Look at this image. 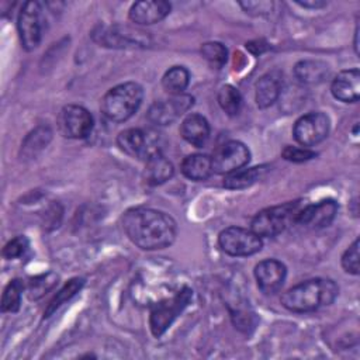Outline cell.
<instances>
[{"instance_id":"52a82bcc","label":"cell","mask_w":360,"mask_h":360,"mask_svg":"<svg viewBox=\"0 0 360 360\" xmlns=\"http://www.w3.org/2000/svg\"><path fill=\"white\" fill-rule=\"evenodd\" d=\"M218 245L221 250L225 252L226 255L243 257L260 252L263 242L262 238L256 235L252 229L229 226L221 231V233L218 235Z\"/></svg>"},{"instance_id":"7c38bea8","label":"cell","mask_w":360,"mask_h":360,"mask_svg":"<svg viewBox=\"0 0 360 360\" xmlns=\"http://www.w3.org/2000/svg\"><path fill=\"white\" fill-rule=\"evenodd\" d=\"M194 103L190 94H176L165 100L155 101L148 110V120L155 125H169L187 112Z\"/></svg>"},{"instance_id":"ffe728a7","label":"cell","mask_w":360,"mask_h":360,"mask_svg":"<svg viewBox=\"0 0 360 360\" xmlns=\"http://www.w3.org/2000/svg\"><path fill=\"white\" fill-rule=\"evenodd\" d=\"M145 163L146 165L143 170V177H145V181L150 186H159L167 181L169 179H172L174 173V167L172 162L162 153L153 155Z\"/></svg>"},{"instance_id":"ac0fdd59","label":"cell","mask_w":360,"mask_h":360,"mask_svg":"<svg viewBox=\"0 0 360 360\" xmlns=\"http://www.w3.org/2000/svg\"><path fill=\"white\" fill-rule=\"evenodd\" d=\"M180 135L186 142L195 148H201L210 138V124L201 114H188L180 125Z\"/></svg>"},{"instance_id":"8992f818","label":"cell","mask_w":360,"mask_h":360,"mask_svg":"<svg viewBox=\"0 0 360 360\" xmlns=\"http://www.w3.org/2000/svg\"><path fill=\"white\" fill-rule=\"evenodd\" d=\"M117 143L122 152L143 162L162 153L160 135L153 129L128 128L118 134Z\"/></svg>"},{"instance_id":"e575fe53","label":"cell","mask_w":360,"mask_h":360,"mask_svg":"<svg viewBox=\"0 0 360 360\" xmlns=\"http://www.w3.org/2000/svg\"><path fill=\"white\" fill-rule=\"evenodd\" d=\"M295 3L307 8H321L326 6V1L323 0H295Z\"/></svg>"},{"instance_id":"cb8c5ba5","label":"cell","mask_w":360,"mask_h":360,"mask_svg":"<svg viewBox=\"0 0 360 360\" xmlns=\"http://www.w3.org/2000/svg\"><path fill=\"white\" fill-rule=\"evenodd\" d=\"M190 82V73L184 66H172L162 77L163 89L170 94H183Z\"/></svg>"},{"instance_id":"484cf974","label":"cell","mask_w":360,"mask_h":360,"mask_svg":"<svg viewBox=\"0 0 360 360\" xmlns=\"http://www.w3.org/2000/svg\"><path fill=\"white\" fill-rule=\"evenodd\" d=\"M22 290H24V283L20 278H14L6 285L1 297L3 312H17L20 309Z\"/></svg>"},{"instance_id":"5bb4252c","label":"cell","mask_w":360,"mask_h":360,"mask_svg":"<svg viewBox=\"0 0 360 360\" xmlns=\"http://www.w3.org/2000/svg\"><path fill=\"white\" fill-rule=\"evenodd\" d=\"M338 202L332 198L322 200L316 204H308L300 208L295 224L309 228H323L328 226L338 212Z\"/></svg>"},{"instance_id":"603a6c76","label":"cell","mask_w":360,"mask_h":360,"mask_svg":"<svg viewBox=\"0 0 360 360\" xmlns=\"http://www.w3.org/2000/svg\"><path fill=\"white\" fill-rule=\"evenodd\" d=\"M264 172V166H256V167H250V169H239L236 172H232L229 174H226V177L224 179V187L229 188V190H242L246 187H250L252 184H255L263 174Z\"/></svg>"},{"instance_id":"1f68e13d","label":"cell","mask_w":360,"mask_h":360,"mask_svg":"<svg viewBox=\"0 0 360 360\" xmlns=\"http://www.w3.org/2000/svg\"><path fill=\"white\" fill-rule=\"evenodd\" d=\"M28 249V239L24 235H18L8 240L3 248V256L6 259H17L25 253Z\"/></svg>"},{"instance_id":"836d02e7","label":"cell","mask_w":360,"mask_h":360,"mask_svg":"<svg viewBox=\"0 0 360 360\" xmlns=\"http://www.w3.org/2000/svg\"><path fill=\"white\" fill-rule=\"evenodd\" d=\"M240 7L246 11V13H253L256 11L255 14H263V13H269L271 11V7H273V3L271 1H242L239 3Z\"/></svg>"},{"instance_id":"7a4b0ae2","label":"cell","mask_w":360,"mask_h":360,"mask_svg":"<svg viewBox=\"0 0 360 360\" xmlns=\"http://www.w3.org/2000/svg\"><path fill=\"white\" fill-rule=\"evenodd\" d=\"M339 288L329 278H311L288 288L281 295V304L291 312L304 314L330 305L338 297Z\"/></svg>"},{"instance_id":"d6a6232c","label":"cell","mask_w":360,"mask_h":360,"mask_svg":"<svg viewBox=\"0 0 360 360\" xmlns=\"http://www.w3.org/2000/svg\"><path fill=\"white\" fill-rule=\"evenodd\" d=\"M283 158L290 162H305L316 156L314 150H309L308 148H300V146H285L281 152Z\"/></svg>"},{"instance_id":"30bf717a","label":"cell","mask_w":360,"mask_h":360,"mask_svg":"<svg viewBox=\"0 0 360 360\" xmlns=\"http://www.w3.org/2000/svg\"><path fill=\"white\" fill-rule=\"evenodd\" d=\"M58 129L65 138L83 139L93 129V115L89 110L77 104L65 105L58 115Z\"/></svg>"},{"instance_id":"7402d4cb","label":"cell","mask_w":360,"mask_h":360,"mask_svg":"<svg viewBox=\"0 0 360 360\" xmlns=\"http://www.w3.org/2000/svg\"><path fill=\"white\" fill-rule=\"evenodd\" d=\"M329 75V65L322 60L305 59L294 66V76L305 84H316L326 79Z\"/></svg>"},{"instance_id":"8fae6325","label":"cell","mask_w":360,"mask_h":360,"mask_svg":"<svg viewBox=\"0 0 360 360\" xmlns=\"http://www.w3.org/2000/svg\"><path fill=\"white\" fill-rule=\"evenodd\" d=\"M250 160L249 148L240 141H228L218 146L211 156L212 172L217 174H229L242 169Z\"/></svg>"},{"instance_id":"2e32d148","label":"cell","mask_w":360,"mask_h":360,"mask_svg":"<svg viewBox=\"0 0 360 360\" xmlns=\"http://www.w3.org/2000/svg\"><path fill=\"white\" fill-rule=\"evenodd\" d=\"M98 42L104 46L110 48H127V46H141L146 44L145 35L141 31L122 27L112 25L107 28H100Z\"/></svg>"},{"instance_id":"f1b7e54d","label":"cell","mask_w":360,"mask_h":360,"mask_svg":"<svg viewBox=\"0 0 360 360\" xmlns=\"http://www.w3.org/2000/svg\"><path fill=\"white\" fill-rule=\"evenodd\" d=\"M58 281V276L55 273H46L38 277H34L28 284V295L31 300H38L46 291H49Z\"/></svg>"},{"instance_id":"44dd1931","label":"cell","mask_w":360,"mask_h":360,"mask_svg":"<svg viewBox=\"0 0 360 360\" xmlns=\"http://www.w3.org/2000/svg\"><path fill=\"white\" fill-rule=\"evenodd\" d=\"M181 173L194 181L207 180L214 173L211 158L204 153H193L186 156L181 162Z\"/></svg>"},{"instance_id":"4dcf8cb0","label":"cell","mask_w":360,"mask_h":360,"mask_svg":"<svg viewBox=\"0 0 360 360\" xmlns=\"http://www.w3.org/2000/svg\"><path fill=\"white\" fill-rule=\"evenodd\" d=\"M359 239H354V242L345 250L342 255V267L346 273L359 274Z\"/></svg>"},{"instance_id":"d6986e66","label":"cell","mask_w":360,"mask_h":360,"mask_svg":"<svg viewBox=\"0 0 360 360\" xmlns=\"http://www.w3.org/2000/svg\"><path fill=\"white\" fill-rule=\"evenodd\" d=\"M281 94V75L278 72H269L263 75L256 83V104L259 108H267Z\"/></svg>"},{"instance_id":"277c9868","label":"cell","mask_w":360,"mask_h":360,"mask_svg":"<svg viewBox=\"0 0 360 360\" xmlns=\"http://www.w3.org/2000/svg\"><path fill=\"white\" fill-rule=\"evenodd\" d=\"M301 208L300 201H290L259 211L250 224V229L260 238H271L281 233L290 224H295V217Z\"/></svg>"},{"instance_id":"4316f807","label":"cell","mask_w":360,"mask_h":360,"mask_svg":"<svg viewBox=\"0 0 360 360\" xmlns=\"http://www.w3.org/2000/svg\"><path fill=\"white\" fill-rule=\"evenodd\" d=\"M218 104L228 115H236L242 105L240 93L233 86L224 84L218 91Z\"/></svg>"},{"instance_id":"e0dca14e","label":"cell","mask_w":360,"mask_h":360,"mask_svg":"<svg viewBox=\"0 0 360 360\" xmlns=\"http://www.w3.org/2000/svg\"><path fill=\"white\" fill-rule=\"evenodd\" d=\"M332 96L343 103H356L360 97V72L357 68L342 70L332 80Z\"/></svg>"},{"instance_id":"f546056e","label":"cell","mask_w":360,"mask_h":360,"mask_svg":"<svg viewBox=\"0 0 360 360\" xmlns=\"http://www.w3.org/2000/svg\"><path fill=\"white\" fill-rule=\"evenodd\" d=\"M51 135H52V132H51V129H49L48 127H39V128L34 129V131L25 138V142H24V145H22L24 150L32 152V149H34V150L41 149L42 146H45V145L49 142Z\"/></svg>"},{"instance_id":"9c48e42d","label":"cell","mask_w":360,"mask_h":360,"mask_svg":"<svg viewBox=\"0 0 360 360\" xmlns=\"http://www.w3.org/2000/svg\"><path fill=\"white\" fill-rule=\"evenodd\" d=\"M330 128L329 117L321 111H311L301 115L292 128L294 139L304 148L314 146L322 142Z\"/></svg>"},{"instance_id":"d4e9b609","label":"cell","mask_w":360,"mask_h":360,"mask_svg":"<svg viewBox=\"0 0 360 360\" xmlns=\"http://www.w3.org/2000/svg\"><path fill=\"white\" fill-rule=\"evenodd\" d=\"M84 285V280L80 277H75L70 278L56 294L55 297L49 301L48 307L44 311V318H49L60 305H63L66 301H69L73 295H76V292H79L82 290V287Z\"/></svg>"},{"instance_id":"6da1fadb","label":"cell","mask_w":360,"mask_h":360,"mask_svg":"<svg viewBox=\"0 0 360 360\" xmlns=\"http://www.w3.org/2000/svg\"><path fill=\"white\" fill-rule=\"evenodd\" d=\"M122 228L128 239L143 250L167 248L177 235L176 221L169 214L148 207L128 210L122 217Z\"/></svg>"},{"instance_id":"3957f363","label":"cell","mask_w":360,"mask_h":360,"mask_svg":"<svg viewBox=\"0 0 360 360\" xmlns=\"http://www.w3.org/2000/svg\"><path fill=\"white\" fill-rule=\"evenodd\" d=\"M143 98L142 87L135 82H127L110 89L100 104L103 115L112 122H124L134 115Z\"/></svg>"},{"instance_id":"4fadbf2b","label":"cell","mask_w":360,"mask_h":360,"mask_svg":"<svg viewBox=\"0 0 360 360\" xmlns=\"http://www.w3.org/2000/svg\"><path fill=\"white\" fill-rule=\"evenodd\" d=\"M285 276V266L276 259H266L255 266V278L257 287L266 295L276 294L283 287Z\"/></svg>"},{"instance_id":"5b68a950","label":"cell","mask_w":360,"mask_h":360,"mask_svg":"<svg viewBox=\"0 0 360 360\" xmlns=\"http://www.w3.org/2000/svg\"><path fill=\"white\" fill-rule=\"evenodd\" d=\"M193 298V290L183 287L173 297L156 302L149 315V328L155 338H160L174 322V319L188 307Z\"/></svg>"},{"instance_id":"83f0119b","label":"cell","mask_w":360,"mask_h":360,"mask_svg":"<svg viewBox=\"0 0 360 360\" xmlns=\"http://www.w3.org/2000/svg\"><path fill=\"white\" fill-rule=\"evenodd\" d=\"M200 52L202 58L217 69L224 66L228 58V51L221 42H205L201 45Z\"/></svg>"},{"instance_id":"9a60e30c","label":"cell","mask_w":360,"mask_h":360,"mask_svg":"<svg viewBox=\"0 0 360 360\" xmlns=\"http://www.w3.org/2000/svg\"><path fill=\"white\" fill-rule=\"evenodd\" d=\"M170 3L165 0H143L131 6L128 17L139 25H150L162 21L170 13Z\"/></svg>"},{"instance_id":"ba28073f","label":"cell","mask_w":360,"mask_h":360,"mask_svg":"<svg viewBox=\"0 0 360 360\" xmlns=\"http://www.w3.org/2000/svg\"><path fill=\"white\" fill-rule=\"evenodd\" d=\"M17 30L21 46L25 51L35 49L42 38V8L41 3L25 1L18 13Z\"/></svg>"}]
</instances>
